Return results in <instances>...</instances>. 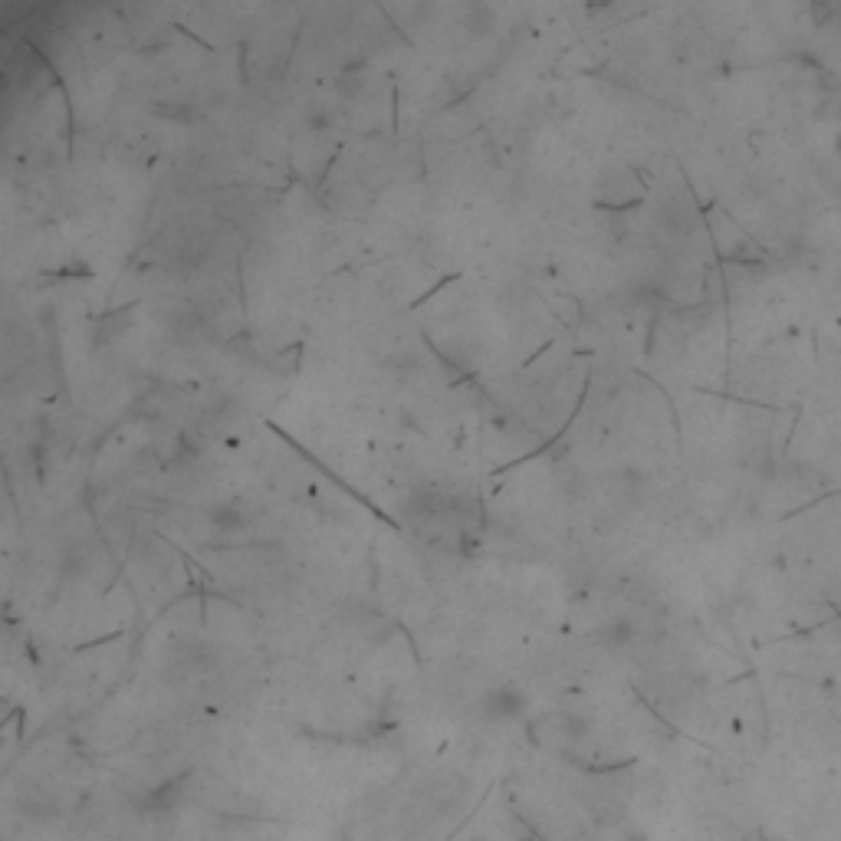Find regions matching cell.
<instances>
[{
    "label": "cell",
    "instance_id": "6da1fadb",
    "mask_svg": "<svg viewBox=\"0 0 841 841\" xmlns=\"http://www.w3.org/2000/svg\"><path fill=\"white\" fill-rule=\"evenodd\" d=\"M480 710H483V717L487 720H513V717H520V713L526 710V697L520 694L516 687H493L487 690V697L480 700Z\"/></svg>",
    "mask_w": 841,
    "mask_h": 841
},
{
    "label": "cell",
    "instance_id": "7a4b0ae2",
    "mask_svg": "<svg viewBox=\"0 0 841 841\" xmlns=\"http://www.w3.org/2000/svg\"><path fill=\"white\" fill-rule=\"evenodd\" d=\"M211 520L221 533H234V529L244 526V510H240L237 503H221V506H214Z\"/></svg>",
    "mask_w": 841,
    "mask_h": 841
}]
</instances>
